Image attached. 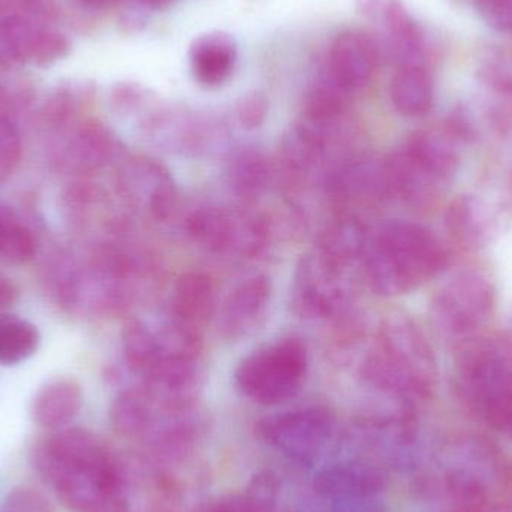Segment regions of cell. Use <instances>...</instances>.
I'll use <instances>...</instances> for the list:
<instances>
[{
  "label": "cell",
  "mask_w": 512,
  "mask_h": 512,
  "mask_svg": "<svg viewBox=\"0 0 512 512\" xmlns=\"http://www.w3.org/2000/svg\"><path fill=\"white\" fill-rule=\"evenodd\" d=\"M32 465L69 511L126 512L122 468L89 430H54L33 448Z\"/></svg>",
  "instance_id": "obj_1"
},
{
  "label": "cell",
  "mask_w": 512,
  "mask_h": 512,
  "mask_svg": "<svg viewBox=\"0 0 512 512\" xmlns=\"http://www.w3.org/2000/svg\"><path fill=\"white\" fill-rule=\"evenodd\" d=\"M450 252L429 228L391 219L369 230L361 268L367 285L382 297L408 294L438 277Z\"/></svg>",
  "instance_id": "obj_2"
},
{
  "label": "cell",
  "mask_w": 512,
  "mask_h": 512,
  "mask_svg": "<svg viewBox=\"0 0 512 512\" xmlns=\"http://www.w3.org/2000/svg\"><path fill=\"white\" fill-rule=\"evenodd\" d=\"M364 382L397 405L417 408L438 384V361L420 325L403 313L382 321L361 366Z\"/></svg>",
  "instance_id": "obj_3"
},
{
  "label": "cell",
  "mask_w": 512,
  "mask_h": 512,
  "mask_svg": "<svg viewBox=\"0 0 512 512\" xmlns=\"http://www.w3.org/2000/svg\"><path fill=\"white\" fill-rule=\"evenodd\" d=\"M436 478L444 512H512V466L484 436L448 441Z\"/></svg>",
  "instance_id": "obj_4"
},
{
  "label": "cell",
  "mask_w": 512,
  "mask_h": 512,
  "mask_svg": "<svg viewBox=\"0 0 512 512\" xmlns=\"http://www.w3.org/2000/svg\"><path fill=\"white\" fill-rule=\"evenodd\" d=\"M456 390L463 405L487 426L512 439V337L468 346L457 360Z\"/></svg>",
  "instance_id": "obj_5"
},
{
  "label": "cell",
  "mask_w": 512,
  "mask_h": 512,
  "mask_svg": "<svg viewBox=\"0 0 512 512\" xmlns=\"http://www.w3.org/2000/svg\"><path fill=\"white\" fill-rule=\"evenodd\" d=\"M307 364L306 345L297 337H286L246 357L237 369L236 384L259 405H279L300 391Z\"/></svg>",
  "instance_id": "obj_6"
},
{
  "label": "cell",
  "mask_w": 512,
  "mask_h": 512,
  "mask_svg": "<svg viewBox=\"0 0 512 512\" xmlns=\"http://www.w3.org/2000/svg\"><path fill=\"white\" fill-rule=\"evenodd\" d=\"M186 231L200 248L225 258L251 259L270 242V221L249 207L209 206L195 210Z\"/></svg>",
  "instance_id": "obj_7"
},
{
  "label": "cell",
  "mask_w": 512,
  "mask_h": 512,
  "mask_svg": "<svg viewBox=\"0 0 512 512\" xmlns=\"http://www.w3.org/2000/svg\"><path fill=\"white\" fill-rule=\"evenodd\" d=\"M68 42L36 0H17L0 8V65L47 66L62 59Z\"/></svg>",
  "instance_id": "obj_8"
},
{
  "label": "cell",
  "mask_w": 512,
  "mask_h": 512,
  "mask_svg": "<svg viewBox=\"0 0 512 512\" xmlns=\"http://www.w3.org/2000/svg\"><path fill=\"white\" fill-rule=\"evenodd\" d=\"M495 301V286L486 274L460 271L433 295L430 315L439 333L463 339L486 324Z\"/></svg>",
  "instance_id": "obj_9"
},
{
  "label": "cell",
  "mask_w": 512,
  "mask_h": 512,
  "mask_svg": "<svg viewBox=\"0 0 512 512\" xmlns=\"http://www.w3.org/2000/svg\"><path fill=\"white\" fill-rule=\"evenodd\" d=\"M348 271L316 251L303 256L292 286L295 312L306 319L334 322L352 310Z\"/></svg>",
  "instance_id": "obj_10"
},
{
  "label": "cell",
  "mask_w": 512,
  "mask_h": 512,
  "mask_svg": "<svg viewBox=\"0 0 512 512\" xmlns=\"http://www.w3.org/2000/svg\"><path fill=\"white\" fill-rule=\"evenodd\" d=\"M334 429L336 418L321 406L280 412L258 423L259 436L298 465L315 462L327 448Z\"/></svg>",
  "instance_id": "obj_11"
},
{
  "label": "cell",
  "mask_w": 512,
  "mask_h": 512,
  "mask_svg": "<svg viewBox=\"0 0 512 512\" xmlns=\"http://www.w3.org/2000/svg\"><path fill=\"white\" fill-rule=\"evenodd\" d=\"M327 194L340 215H354V210L382 203L391 197L385 161L372 156L345 159L328 176Z\"/></svg>",
  "instance_id": "obj_12"
},
{
  "label": "cell",
  "mask_w": 512,
  "mask_h": 512,
  "mask_svg": "<svg viewBox=\"0 0 512 512\" xmlns=\"http://www.w3.org/2000/svg\"><path fill=\"white\" fill-rule=\"evenodd\" d=\"M123 197L134 209L155 221H164L173 215L177 206V188L170 171L153 161L137 158L126 162L120 173Z\"/></svg>",
  "instance_id": "obj_13"
},
{
  "label": "cell",
  "mask_w": 512,
  "mask_h": 512,
  "mask_svg": "<svg viewBox=\"0 0 512 512\" xmlns=\"http://www.w3.org/2000/svg\"><path fill=\"white\" fill-rule=\"evenodd\" d=\"M379 63L376 42L366 33L346 30L336 36L328 51L325 74L355 95L372 81Z\"/></svg>",
  "instance_id": "obj_14"
},
{
  "label": "cell",
  "mask_w": 512,
  "mask_h": 512,
  "mask_svg": "<svg viewBox=\"0 0 512 512\" xmlns=\"http://www.w3.org/2000/svg\"><path fill=\"white\" fill-rule=\"evenodd\" d=\"M315 489L334 507L379 501L384 492V474L364 462H342L327 466L316 475Z\"/></svg>",
  "instance_id": "obj_15"
},
{
  "label": "cell",
  "mask_w": 512,
  "mask_h": 512,
  "mask_svg": "<svg viewBox=\"0 0 512 512\" xmlns=\"http://www.w3.org/2000/svg\"><path fill=\"white\" fill-rule=\"evenodd\" d=\"M271 282L267 276L243 280L225 298L218 316L219 333L228 340H240L254 333L267 313Z\"/></svg>",
  "instance_id": "obj_16"
},
{
  "label": "cell",
  "mask_w": 512,
  "mask_h": 512,
  "mask_svg": "<svg viewBox=\"0 0 512 512\" xmlns=\"http://www.w3.org/2000/svg\"><path fill=\"white\" fill-rule=\"evenodd\" d=\"M189 57L195 80L206 87H218L233 75L239 51L233 36L207 33L195 39Z\"/></svg>",
  "instance_id": "obj_17"
},
{
  "label": "cell",
  "mask_w": 512,
  "mask_h": 512,
  "mask_svg": "<svg viewBox=\"0 0 512 512\" xmlns=\"http://www.w3.org/2000/svg\"><path fill=\"white\" fill-rule=\"evenodd\" d=\"M445 227L463 248H484L495 234V216L490 207L474 195H460L445 213Z\"/></svg>",
  "instance_id": "obj_18"
},
{
  "label": "cell",
  "mask_w": 512,
  "mask_h": 512,
  "mask_svg": "<svg viewBox=\"0 0 512 512\" xmlns=\"http://www.w3.org/2000/svg\"><path fill=\"white\" fill-rule=\"evenodd\" d=\"M83 408V390L75 379L57 378L47 382L32 402V418L41 429L68 427Z\"/></svg>",
  "instance_id": "obj_19"
},
{
  "label": "cell",
  "mask_w": 512,
  "mask_h": 512,
  "mask_svg": "<svg viewBox=\"0 0 512 512\" xmlns=\"http://www.w3.org/2000/svg\"><path fill=\"white\" fill-rule=\"evenodd\" d=\"M215 312L216 288L212 277L201 271L182 274L171 295V316L201 331Z\"/></svg>",
  "instance_id": "obj_20"
},
{
  "label": "cell",
  "mask_w": 512,
  "mask_h": 512,
  "mask_svg": "<svg viewBox=\"0 0 512 512\" xmlns=\"http://www.w3.org/2000/svg\"><path fill=\"white\" fill-rule=\"evenodd\" d=\"M367 237L369 228L360 216L339 215L324 228L315 251L340 268L351 270L363 258Z\"/></svg>",
  "instance_id": "obj_21"
},
{
  "label": "cell",
  "mask_w": 512,
  "mask_h": 512,
  "mask_svg": "<svg viewBox=\"0 0 512 512\" xmlns=\"http://www.w3.org/2000/svg\"><path fill=\"white\" fill-rule=\"evenodd\" d=\"M403 149L442 186L453 180L462 164V155L454 137L442 132H417L403 144Z\"/></svg>",
  "instance_id": "obj_22"
},
{
  "label": "cell",
  "mask_w": 512,
  "mask_h": 512,
  "mask_svg": "<svg viewBox=\"0 0 512 512\" xmlns=\"http://www.w3.org/2000/svg\"><path fill=\"white\" fill-rule=\"evenodd\" d=\"M116 153L117 143L113 135L102 126L90 123L66 143L59 159L75 173L90 174L107 167Z\"/></svg>",
  "instance_id": "obj_23"
},
{
  "label": "cell",
  "mask_w": 512,
  "mask_h": 512,
  "mask_svg": "<svg viewBox=\"0 0 512 512\" xmlns=\"http://www.w3.org/2000/svg\"><path fill=\"white\" fill-rule=\"evenodd\" d=\"M390 93L394 108L406 117L424 116L435 101V86L423 65L400 66L391 81Z\"/></svg>",
  "instance_id": "obj_24"
},
{
  "label": "cell",
  "mask_w": 512,
  "mask_h": 512,
  "mask_svg": "<svg viewBox=\"0 0 512 512\" xmlns=\"http://www.w3.org/2000/svg\"><path fill=\"white\" fill-rule=\"evenodd\" d=\"M273 170L270 162L255 149H243L233 156L228 165V182L237 197L249 203L261 197L271 183Z\"/></svg>",
  "instance_id": "obj_25"
},
{
  "label": "cell",
  "mask_w": 512,
  "mask_h": 512,
  "mask_svg": "<svg viewBox=\"0 0 512 512\" xmlns=\"http://www.w3.org/2000/svg\"><path fill=\"white\" fill-rule=\"evenodd\" d=\"M123 355L135 375L146 378L159 364L153 325L143 319H129L122 331Z\"/></svg>",
  "instance_id": "obj_26"
},
{
  "label": "cell",
  "mask_w": 512,
  "mask_h": 512,
  "mask_svg": "<svg viewBox=\"0 0 512 512\" xmlns=\"http://www.w3.org/2000/svg\"><path fill=\"white\" fill-rule=\"evenodd\" d=\"M279 484L270 472L252 478L245 492L225 496L204 512H276Z\"/></svg>",
  "instance_id": "obj_27"
},
{
  "label": "cell",
  "mask_w": 512,
  "mask_h": 512,
  "mask_svg": "<svg viewBox=\"0 0 512 512\" xmlns=\"http://www.w3.org/2000/svg\"><path fill=\"white\" fill-rule=\"evenodd\" d=\"M41 336L38 328L26 319L0 315V364L14 366L35 354Z\"/></svg>",
  "instance_id": "obj_28"
},
{
  "label": "cell",
  "mask_w": 512,
  "mask_h": 512,
  "mask_svg": "<svg viewBox=\"0 0 512 512\" xmlns=\"http://www.w3.org/2000/svg\"><path fill=\"white\" fill-rule=\"evenodd\" d=\"M35 254V234L14 213L0 207V261L24 264Z\"/></svg>",
  "instance_id": "obj_29"
},
{
  "label": "cell",
  "mask_w": 512,
  "mask_h": 512,
  "mask_svg": "<svg viewBox=\"0 0 512 512\" xmlns=\"http://www.w3.org/2000/svg\"><path fill=\"white\" fill-rule=\"evenodd\" d=\"M20 132L8 117L0 116V180L8 179L21 161Z\"/></svg>",
  "instance_id": "obj_30"
},
{
  "label": "cell",
  "mask_w": 512,
  "mask_h": 512,
  "mask_svg": "<svg viewBox=\"0 0 512 512\" xmlns=\"http://www.w3.org/2000/svg\"><path fill=\"white\" fill-rule=\"evenodd\" d=\"M0 512H54V507L41 490L20 486L8 493Z\"/></svg>",
  "instance_id": "obj_31"
},
{
  "label": "cell",
  "mask_w": 512,
  "mask_h": 512,
  "mask_svg": "<svg viewBox=\"0 0 512 512\" xmlns=\"http://www.w3.org/2000/svg\"><path fill=\"white\" fill-rule=\"evenodd\" d=\"M267 101L259 93H251L240 101L237 117L245 128H258L267 116Z\"/></svg>",
  "instance_id": "obj_32"
},
{
  "label": "cell",
  "mask_w": 512,
  "mask_h": 512,
  "mask_svg": "<svg viewBox=\"0 0 512 512\" xmlns=\"http://www.w3.org/2000/svg\"><path fill=\"white\" fill-rule=\"evenodd\" d=\"M18 300V288L5 274L0 273V312L14 306Z\"/></svg>",
  "instance_id": "obj_33"
},
{
  "label": "cell",
  "mask_w": 512,
  "mask_h": 512,
  "mask_svg": "<svg viewBox=\"0 0 512 512\" xmlns=\"http://www.w3.org/2000/svg\"><path fill=\"white\" fill-rule=\"evenodd\" d=\"M333 512H382L379 508V502L375 504L358 505V507H339L334 508Z\"/></svg>",
  "instance_id": "obj_34"
},
{
  "label": "cell",
  "mask_w": 512,
  "mask_h": 512,
  "mask_svg": "<svg viewBox=\"0 0 512 512\" xmlns=\"http://www.w3.org/2000/svg\"><path fill=\"white\" fill-rule=\"evenodd\" d=\"M84 5L92 6V8H107V6L113 5L117 0H80Z\"/></svg>",
  "instance_id": "obj_35"
},
{
  "label": "cell",
  "mask_w": 512,
  "mask_h": 512,
  "mask_svg": "<svg viewBox=\"0 0 512 512\" xmlns=\"http://www.w3.org/2000/svg\"><path fill=\"white\" fill-rule=\"evenodd\" d=\"M140 2L143 5L149 6V8L161 9L173 3V0H140Z\"/></svg>",
  "instance_id": "obj_36"
}]
</instances>
